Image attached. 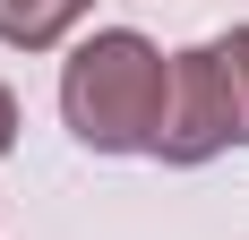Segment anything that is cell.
<instances>
[{"instance_id":"obj_1","label":"cell","mask_w":249,"mask_h":240,"mask_svg":"<svg viewBox=\"0 0 249 240\" xmlns=\"http://www.w3.org/2000/svg\"><path fill=\"white\" fill-rule=\"evenodd\" d=\"M163 95H172V60L138 34V26H103L69 51L60 69V120L77 146L95 154H155L163 137Z\"/></svg>"},{"instance_id":"obj_2","label":"cell","mask_w":249,"mask_h":240,"mask_svg":"<svg viewBox=\"0 0 249 240\" xmlns=\"http://www.w3.org/2000/svg\"><path fill=\"white\" fill-rule=\"evenodd\" d=\"M224 146H241V129H232V86H224V69H215V43H189V51H172V95H163V137H155V154H163V163H215Z\"/></svg>"},{"instance_id":"obj_3","label":"cell","mask_w":249,"mask_h":240,"mask_svg":"<svg viewBox=\"0 0 249 240\" xmlns=\"http://www.w3.org/2000/svg\"><path fill=\"white\" fill-rule=\"evenodd\" d=\"M86 9H95V0H0V43H18V51H52L77 17H86Z\"/></svg>"},{"instance_id":"obj_4","label":"cell","mask_w":249,"mask_h":240,"mask_svg":"<svg viewBox=\"0 0 249 240\" xmlns=\"http://www.w3.org/2000/svg\"><path fill=\"white\" fill-rule=\"evenodd\" d=\"M215 69H224V86H232V129H241V146H249V26L215 34Z\"/></svg>"},{"instance_id":"obj_5","label":"cell","mask_w":249,"mask_h":240,"mask_svg":"<svg viewBox=\"0 0 249 240\" xmlns=\"http://www.w3.org/2000/svg\"><path fill=\"white\" fill-rule=\"evenodd\" d=\"M9 146H18V95L0 86V154H9Z\"/></svg>"}]
</instances>
